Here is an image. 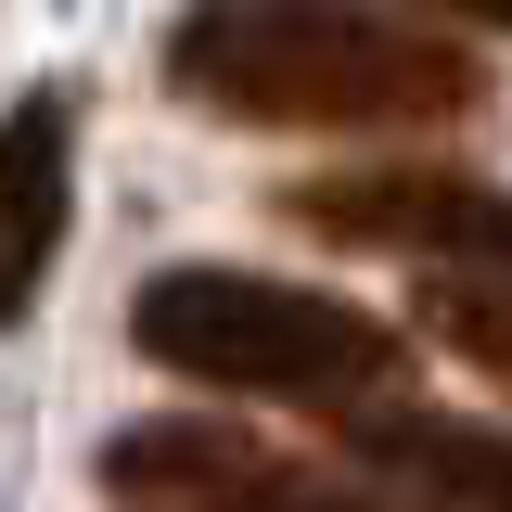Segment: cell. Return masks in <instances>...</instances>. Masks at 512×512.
Returning a JSON list of instances; mask_svg holds the SVG:
<instances>
[{"mask_svg":"<svg viewBox=\"0 0 512 512\" xmlns=\"http://www.w3.org/2000/svg\"><path fill=\"white\" fill-rule=\"evenodd\" d=\"M167 90L192 116L320 128V141H423L487 116L474 39L397 0H192L167 26Z\"/></svg>","mask_w":512,"mask_h":512,"instance_id":"6da1fadb","label":"cell"},{"mask_svg":"<svg viewBox=\"0 0 512 512\" xmlns=\"http://www.w3.org/2000/svg\"><path fill=\"white\" fill-rule=\"evenodd\" d=\"M128 346L167 384H218V397H269V410H308L320 436L372 397H410V333L372 320L359 295H320V282H269L231 256H180L128 295Z\"/></svg>","mask_w":512,"mask_h":512,"instance_id":"7a4b0ae2","label":"cell"},{"mask_svg":"<svg viewBox=\"0 0 512 512\" xmlns=\"http://www.w3.org/2000/svg\"><path fill=\"white\" fill-rule=\"evenodd\" d=\"M282 218L320 231V244H346V256H410V269L512 282V180H474V167H436V154L282 180Z\"/></svg>","mask_w":512,"mask_h":512,"instance_id":"3957f363","label":"cell"},{"mask_svg":"<svg viewBox=\"0 0 512 512\" xmlns=\"http://www.w3.org/2000/svg\"><path fill=\"white\" fill-rule=\"evenodd\" d=\"M64 231H77V90L39 77L0 103V333L39 308Z\"/></svg>","mask_w":512,"mask_h":512,"instance_id":"277c9868","label":"cell"},{"mask_svg":"<svg viewBox=\"0 0 512 512\" xmlns=\"http://www.w3.org/2000/svg\"><path fill=\"white\" fill-rule=\"evenodd\" d=\"M333 448H346V474H372V487H410V500H448V512H512V423L436 410L423 384L346 410Z\"/></svg>","mask_w":512,"mask_h":512,"instance_id":"5b68a950","label":"cell"},{"mask_svg":"<svg viewBox=\"0 0 512 512\" xmlns=\"http://www.w3.org/2000/svg\"><path fill=\"white\" fill-rule=\"evenodd\" d=\"M423 333H436L461 372L512 384V282H474V269H436L423 282Z\"/></svg>","mask_w":512,"mask_h":512,"instance_id":"8992f818","label":"cell"},{"mask_svg":"<svg viewBox=\"0 0 512 512\" xmlns=\"http://www.w3.org/2000/svg\"><path fill=\"white\" fill-rule=\"evenodd\" d=\"M423 13H461V26H500L512 39V0H423Z\"/></svg>","mask_w":512,"mask_h":512,"instance_id":"52a82bcc","label":"cell"}]
</instances>
